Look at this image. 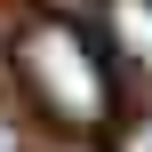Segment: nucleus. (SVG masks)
<instances>
[{
    "mask_svg": "<svg viewBox=\"0 0 152 152\" xmlns=\"http://www.w3.org/2000/svg\"><path fill=\"white\" fill-rule=\"evenodd\" d=\"M8 64H16L24 104H32L48 128H64V136H104V128H112L120 88H112V64H104V48H96L88 24H72V16H40V24L16 32Z\"/></svg>",
    "mask_w": 152,
    "mask_h": 152,
    "instance_id": "obj_1",
    "label": "nucleus"
},
{
    "mask_svg": "<svg viewBox=\"0 0 152 152\" xmlns=\"http://www.w3.org/2000/svg\"><path fill=\"white\" fill-rule=\"evenodd\" d=\"M104 64L128 104H152V0H104Z\"/></svg>",
    "mask_w": 152,
    "mask_h": 152,
    "instance_id": "obj_2",
    "label": "nucleus"
},
{
    "mask_svg": "<svg viewBox=\"0 0 152 152\" xmlns=\"http://www.w3.org/2000/svg\"><path fill=\"white\" fill-rule=\"evenodd\" d=\"M48 16H72V0H48Z\"/></svg>",
    "mask_w": 152,
    "mask_h": 152,
    "instance_id": "obj_3",
    "label": "nucleus"
}]
</instances>
